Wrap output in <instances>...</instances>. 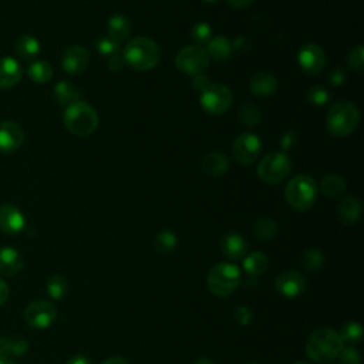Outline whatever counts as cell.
<instances>
[{"label":"cell","mask_w":364,"mask_h":364,"mask_svg":"<svg viewBox=\"0 0 364 364\" xmlns=\"http://www.w3.org/2000/svg\"><path fill=\"white\" fill-rule=\"evenodd\" d=\"M343 350V340L340 335L329 328L314 330L306 343V354L316 363H328L337 358Z\"/></svg>","instance_id":"obj_1"},{"label":"cell","mask_w":364,"mask_h":364,"mask_svg":"<svg viewBox=\"0 0 364 364\" xmlns=\"http://www.w3.org/2000/svg\"><path fill=\"white\" fill-rule=\"evenodd\" d=\"M63 119L66 129L78 137L90 136L99 127V115L96 110L85 101H75L67 105Z\"/></svg>","instance_id":"obj_2"},{"label":"cell","mask_w":364,"mask_h":364,"mask_svg":"<svg viewBox=\"0 0 364 364\" xmlns=\"http://www.w3.org/2000/svg\"><path fill=\"white\" fill-rule=\"evenodd\" d=\"M159 57L161 53L158 45L148 37H137L130 40L123 53L124 61L138 71L154 68L159 61Z\"/></svg>","instance_id":"obj_3"},{"label":"cell","mask_w":364,"mask_h":364,"mask_svg":"<svg viewBox=\"0 0 364 364\" xmlns=\"http://www.w3.org/2000/svg\"><path fill=\"white\" fill-rule=\"evenodd\" d=\"M360 123V111L351 101H337L328 114V131L336 137L350 136Z\"/></svg>","instance_id":"obj_4"},{"label":"cell","mask_w":364,"mask_h":364,"mask_svg":"<svg viewBox=\"0 0 364 364\" xmlns=\"http://www.w3.org/2000/svg\"><path fill=\"white\" fill-rule=\"evenodd\" d=\"M285 196L288 204L296 211H309L316 202L317 196V184L309 175H296L292 178L286 188Z\"/></svg>","instance_id":"obj_5"},{"label":"cell","mask_w":364,"mask_h":364,"mask_svg":"<svg viewBox=\"0 0 364 364\" xmlns=\"http://www.w3.org/2000/svg\"><path fill=\"white\" fill-rule=\"evenodd\" d=\"M240 282V270L232 263H218L208 275V288L212 295L226 298L232 295Z\"/></svg>","instance_id":"obj_6"},{"label":"cell","mask_w":364,"mask_h":364,"mask_svg":"<svg viewBox=\"0 0 364 364\" xmlns=\"http://www.w3.org/2000/svg\"><path fill=\"white\" fill-rule=\"evenodd\" d=\"M291 170L292 163L285 152H270L259 163L258 177L266 184H277L291 174Z\"/></svg>","instance_id":"obj_7"},{"label":"cell","mask_w":364,"mask_h":364,"mask_svg":"<svg viewBox=\"0 0 364 364\" xmlns=\"http://www.w3.org/2000/svg\"><path fill=\"white\" fill-rule=\"evenodd\" d=\"M210 56L202 46H187L181 49L175 57V64L180 71L196 75L204 73L210 66Z\"/></svg>","instance_id":"obj_8"},{"label":"cell","mask_w":364,"mask_h":364,"mask_svg":"<svg viewBox=\"0 0 364 364\" xmlns=\"http://www.w3.org/2000/svg\"><path fill=\"white\" fill-rule=\"evenodd\" d=\"M233 103L232 92L224 85H210L201 93V105L210 114H224Z\"/></svg>","instance_id":"obj_9"},{"label":"cell","mask_w":364,"mask_h":364,"mask_svg":"<svg viewBox=\"0 0 364 364\" xmlns=\"http://www.w3.org/2000/svg\"><path fill=\"white\" fill-rule=\"evenodd\" d=\"M57 317V310L53 303L46 300H34L27 305L24 310V319L29 326L34 329H48Z\"/></svg>","instance_id":"obj_10"},{"label":"cell","mask_w":364,"mask_h":364,"mask_svg":"<svg viewBox=\"0 0 364 364\" xmlns=\"http://www.w3.org/2000/svg\"><path fill=\"white\" fill-rule=\"evenodd\" d=\"M261 148H262V145H261L259 137H256L255 134H251V133L240 134L239 137H236V140L232 145L233 156L242 166L254 164L261 154Z\"/></svg>","instance_id":"obj_11"},{"label":"cell","mask_w":364,"mask_h":364,"mask_svg":"<svg viewBox=\"0 0 364 364\" xmlns=\"http://www.w3.org/2000/svg\"><path fill=\"white\" fill-rule=\"evenodd\" d=\"M276 291L288 299H295L303 295L306 291V279L302 273L296 270L282 272L275 282Z\"/></svg>","instance_id":"obj_12"},{"label":"cell","mask_w":364,"mask_h":364,"mask_svg":"<svg viewBox=\"0 0 364 364\" xmlns=\"http://www.w3.org/2000/svg\"><path fill=\"white\" fill-rule=\"evenodd\" d=\"M298 61L300 68L309 74L314 75L319 74L326 66V56L317 45H306L300 49L298 54Z\"/></svg>","instance_id":"obj_13"},{"label":"cell","mask_w":364,"mask_h":364,"mask_svg":"<svg viewBox=\"0 0 364 364\" xmlns=\"http://www.w3.org/2000/svg\"><path fill=\"white\" fill-rule=\"evenodd\" d=\"M24 143L23 129L13 121L0 123V152L12 154L17 151Z\"/></svg>","instance_id":"obj_14"},{"label":"cell","mask_w":364,"mask_h":364,"mask_svg":"<svg viewBox=\"0 0 364 364\" xmlns=\"http://www.w3.org/2000/svg\"><path fill=\"white\" fill-rule=\"evenodd\" d=\"M26 226V219L22 211L12 204L0 205V231L8 235H17Z\"/></svg>","instance_id":"obj_15"},{"label":"cell","mask_w":364,"mask_h":364,"mask_svg":"<svg viewBox=\"0 0 364 364\" xmlns=\"http://www.w3.org/2000/svg\"><path fill=\"white\" fill-rule=\"evenodd\" d=\"M89 61H90V54L87 49H85L83 46H73L64 52L61 59V66L66 73L75 75L83 73L87 68Z\"/></svg>","instance_id":"obj_16"},{"label":"cell","mask_w":364,"mask_h":364,"mask_svg":"<svg viewBox=\"0 0 364 364\" xmlns=\"http://www.w3.org/2000/svg\"><path fill=\"white\" fill-rule=\"evenodd\" d=\"M221 249L226 258L232 261H239L248 252V242L240 233L231 232L222 238Z\"/></svg>","instance_id":"obj_17"},{"label":"cell","mask_w":364,"mask_h":364,"mask_svg":"<svg viewBox=\"0 0 364 364\" xmlns=\"http://www.w3.org/2000/svg\"><path fill=\"white\" fill-rule=\"evenodd\" d=\"M22 74V67L13 57H0V90L16 86Z\"/></svg>","instance_id":"obj_18"},{"label":"cell","mask_w":364,"mask_h":364,"mask_svg":"<svg viewBox=\"0 0 364 364\" xmlns=\"http://www.w3.org/2000/svg\"><path fill=\"white\" fill-rule=\"evenodd\" d=\"M24 268L22 254L15 248H0V275L15 276Z\"/></svg>","instance_id":"obj_19"},{"label":"cell","mask_w":364,"mask_h":364,"mask_svg":"<svg viewBox=\"0 0 364 364\" xmlns=\"http://www.w3.org/2000/svg\"><path fill=\"white\" fill-rule=\"evenodd\" d=\"M201 168L211 177H221L228 171L229 161L224 152L212 151L202 156Z\"/></svg>","instance_id":"obj_20"},{"label":"cell","mask_w":364,"mask_h":364,"mask_svg":"<svg viewBox=\"0 0 364 364\" xmlns=\"http://www.w3.org/2000/svg\"><path fill=\"white\" fill-rule=\"evenodd\" d=\"M361 215V204L360 201L354 196L343 198L337 205V218L340 224L350 226L354 225Z\"/></svg>","instance_id":"obj_21"},{"label":"cell","mask_w":364,"mask_h":364,"mask_svg":"<svg viewBox=\"0 0 364 364\" xmlns=\"http://www.w3.org/2000/svg\"><path fill=\"white\" fill-rule=\"evenodd\" d=\"M249 89L258 97H269L277 89V80L273 74L261 71L252 75L249 82Z\"/></svg>","instance_id":"obj_22"},{"label":"cell","mask_w":364,"mask_h":364,"mask_svg":"<svg viewBox=\"0 0 364 364\" xmlns=\"http://www.w3.org/2000/svg\"><path fill=\"white\" fill-rule=\"evenodd\" d=\"M29 344L22 337H0V360H12L26 354Z\"/></svg>","instance_id":"obj_23"},{"label":"cell","mask_w":364,"mask_h":364,"mask_svg":"<svg viewBox=\"0 0 364 364\" xmlns=\"http://www.w3.org/2000/svg\"><path fill=\"white\" fill-rule=\"evenodd\" d=\"M131 33V23L126 16L115 15L108 22V38L119 45L130 37Z\"/></svg>","instance_id":"obj_24"},{"label":"cell","mask_w":364,"mask_h":364,"mask_svg":"<svg viewBox=\"0 0 364 364\" xmlns=\"http://www.w3.org/2000/svg\"><path fill=\"white\" fill-rule=\"evenodd\" d=\"M205 50H207L210 59L224 61L232 54V45L226 37L217 36V37H212L210 42L207 43Z\"/></svg>","instance_id":"obj_25"},{"label":"cell","mask_w":364,"mask_h":364,"mask_svg":"<svg viewBox=\"0 0 364 364\" xmlns=\"http://www.w3.org/2000/svg\"><path fill=\"white\" fill-rule=\"evenodd\" d=\"M317 189H320V192L328 198H337L344 192L346 181L337 174H328L326 177H323Z\"/></svg>","instance_id":"obj_26"},{"label":"cell","mask_w":364,"mask_h":364,"mask_svg":"<svg viewBox=\"0 0 364 364\" xmlns=\"http://www.w3.org/2000/svg\"><path fill=\"white\" fill-rule=\"evenodd\" d=\"M16 54L24 60V61H29V60H33L38 52H40V43L38 40L33 36H29V34H24L22 36L17 43H16Z\"/></svg>","instance_id":"obj_27"},{"label":"cell","mask_w":364,"mask_h":364,"mask_svg":"<svg viewBox=\"0 0 364 364\" xmlns=\"http://www.w3.org/2000/svg\"><path fill=\"white\" fill-rule=\"evenodd\" d=\"M27 74L34 83L45 85V83L50 82L52 77H53V66L46 60L34 61L29 66Z\"/></svg>","instance_id":"obj_28"},{"label":"cell","mask_w":364,"mask_h":364,"mask_svg":"<svg viewBox=\"0 0 364 364\" xmlns=\"http://www.w3.org/2000/svg\"><path fill=\"white\" fill-rule=\"evenodd\" d=\"M269 268V259L262 252H254L247 256L244 262V269L249 276H261Z\"/></svg>","instance_id":"obj_29"},{"label":"cell","mask_w":364,"mask_h":364,"mask_svg":"<svg viewBox=\"0 0 364 364\" xmlns=\"http://www.w3.org/2000/svg\"><path fill=\"white\" fill-rule=\"evenodd\" d=\"M178 239L174 232L164 231L154 238V249L161 255H170L177 248Z\"/></svg>","instance_id":"obj_30"},{"label":"cell","mask_w":364,"mask_h":364,"mask_svg":"<svg viewBox=\"0 0 364 364\" xmlns=\"http://www.w3.org/2000/svg\"><path fill=\"white\" fill-rule=\"evenodd\" d=\"M279 226L272 218H261L254 225V235L261 240H272L276 238Z\"/></svg>","instance_id":"obj_31"},{"label":"cell","mask_w":364,"mask_h":364,"mask_svg":"<svg viewBox=\"0 0 364 364\" xmlns=\"http://www.w3.org/2000/svg\"><path fill=\"white\" fill-rule=\"evenodd\" d=\"M54 97L59 104L61 105H70L80 99V92L68 82H60L54 87Z\"/></svg>","instance_id":"obj_32"},{"label":"cell","mask_w":364,"mask_h":364,"mask_svg":"<svg viewBox=\"0 0 364 364\" xmlns=\"http://www.w3.org/2000/svg\"><path fill=\"white\" fill-rule=\"evenodd\" d=\"M46 291L52 299L61 300L66 298V295L68 292V282L61 275H57V273L52 275L48 280Z\"/></svg>","instance_id":"obj_33"},{"label":"cell","mask_w":364,"mask_h":364,"mask_svg":"<svg viewBox=\"0 0 364 364\" xmlns=\"http://www.w3.org/2000/svg\"><path fill=\"white\" fill-rule=\"evenodd\" d=\"M238 117H239L240 123L244 126H248V127L258 126L261 123V119H262V114H261L258 105H255L252 103L242 104L240 108H239Z\"/></svg>","instance_id":"obj_34"},{"label":"cell","mask_w":364,"mask_h":364,"mask_svg":"<svg viewBox=\"0 0 364 364\" xmlns=\"http://www.w3.org/2000/svg\"><path fill=\"white\" fill-rule=\"evenodd\" d=\"M325 263V258L319 249H307L302 258V266L309 273H317Z\"/></svg>","instance_id":"obj_35"},{"label":"cell","mask_w":364,"mask_h":364,"mask_svg":"<svg viewBox=\"0 0 364 364\" xmlns=\"http://www.w3.org/2000/svg\"><path fill=\"white\" fill-rule=\"evenodd\" d=\"M191 37L194 38V42L196 43V46L207 45L210 40L212 38V29H211V26L208 23L199 22V23H196L192 27Z\"/></svg>","instance_id":"obj_36"},{"label":"cell","mask_w":364,"mask_h":364,"mask_svg":"<svg viewBox=\"0 0 364 364\" xmlns=\"http://www.w3.org/2000/svg\"><path fill=\"white\" fill-rule=\"evenodd\" d=\"M339 335H340L343 343L347 342V343L356 344V343H358V342L361 340V337H363V329H361V326L358 325V323H356V321H349V323H346V325L342 328V332H340Z\"/></svg>","instance_id":"obj_37"},{"label":"cell","mask_w":364,"mask_h":364,"mask_svg":"<svg viewBox=\"0 0 364 364\" xmlns=\"http://www.w3.org/2000/svg\"><path fill=\"white\" fill-rule=\"evenodd\" d=\"M347 64H349L350 70H353L357 74H361L364 71V49H363V46H356L349 52Z\"/></svg>","instance_id":"obj_38"},{"label":"cell","mask_w":364,"mask_h":364,"mask_svg":"<svg viewBox=\"0 0 364 364\" xmlns=\"http://www.w3.org/2000/svg\"><path fill=\"white\" fill-rule=\"evenodd\" d=\"M306 100L312 105H325L329 100V93H328L326 89H323L320 86H313L307 90Z\"/></svg>","instance_id":"obj_39"},{"label":"cell","mask_w":364,"mask_h":364,"mask_svg":"<svg viewBox=\"0 0 364 364\" xmlns=\"http://www.w3.org/2000/svg\"><path fill=\"white\" fill-rule=\"evenodd\" d=\"M97 50L101 56L104 57H111L114 54H118L119 53V46L112 42V40H110L108 37L107 38H100L99 43H97Z\"/></svg>","instance_id":"obj_40"},{"label":"cell","mask_w":364,"mask_h":364,"mask_svg":"<svg viewBox=\"0 0 364 364\" xmlns=\"http://www.w3.org/2000/svg\"><path fill=\"white\" fill-rule=\"evenodd\" d=\"M340 358V364H361V356L357 349L347 347L339 353L337 356Z\"/></svg>","instance_id":"obj_41"},{"label":"cell","mask_w":364,"mask_h":364,"mask_svg":"<svg viewBox=\"0 0 364 364\" xmlns=\"http://www.w3.org/2000/svg\"><path fill=\"white\" fill-rule=\"evenodd\" d=\"M233 316H235V320L239 323V325H242V326L251 325V321L254 320V313H252V310H251L249 307H247V306H238V307L235 309Z\"/></svg>","instance_id":"obj_42"},{"label":"cell","mask_w":364,"mask_h":364,"mask_svg":"<svg viewBox=\"0 0 364 364\" xmlns=\"http://www.w3.org/2000/svg\"><path fill=\"white\" fill-rule=\"evenodd\" d=\"M298 144V136L295 131L289 130L286 131L285 134L282 136V140H280V147L283 151H289L292 148H295Z\"/></svg>","instance_id":"obj_43"},{"label":"cell","mask_w":364,"mask_h":364,"mask_svg":"<svg viewBox=\"0 0 364 364\" xmlns=\"http://www.w3.org/2000/svg\"><path fill=\"white\" fill-rule=\"evenodd\" d=\"M211 85V80H210V77H207L205 74H196V75H194V78H192V87L195 89V90H198V92H204L208 86Z\"/></svg>","instance_id":"obj_44"},{"label":"cell","mask_w":364,"mask_h":364,"mask_svg":"<svg viewBox=\"0 0 364 364\" xmlns=\"http://www.w3.org/2000/svg\"><path fill=\"white\" fill-rule=\"evenodd\" d=\"M108 60V68L111 70V71H121L123 70V67H124V59H123V56H121L119 53L118 54H114V56H111V57H108L107 59Z\"/></svg>","instance_id":"obj_45"},{"label":"cell","mask_w":364,"mask_h":364,"mask_svg":"<svg viewBox=\"0 0 364 364\" xmlns=\"http://www.w3.org/2000/svg\"><path fill=\"white\" fill-rule=\"evenodd\" d=\"M251 48V43L248 42V40L245 38V37H238L236 40H235V43L232 45V50H235V52H247L248 49Z\"/></svg>","instance_id":"obj_46"},{"label":"cell","mask_w":364,"mask_h":364,"mask_svg":"<svg viewBox=\"0 0 364 364\" xmlns=\"http://www.w3.org/2000/svg\"><path fill=\"white\" fill-rule=\"evenodd\" d=\"M344 80H346V73H344L343 70H340V68L335 70V71L332 73V75H330V82H332V85L336 86V87L342 86V85L344 83Z\"/></svg>","instance_id":"obj_47"},{"label":"cell","mask_w":364,"mask_h":364,"mask_svg":"<svg viewBox=\"0 0 364 364\" xmlns=\"http://www.w3.org/2000/svg\"><path fill=\"white\" fill-rule=\"evenodd\" d=\"M9 286L5 280L0 279V306H3L9 299Z\"/></svg>","instance_id":"obj_48"},{"label":"cell","mask_w":364,"mask_h":364,"mask_svg":"<svg viewBox=\"0 0 364 364\" xmlns=\"http://www.w3.org/2000/svg\"><path fill=\"white\" fill-rule=\"evenodd\" d=\"M226 2L233 8H245V6L251 5L254 0H226Z\"/></svg>","instance_id":"obj_49"},{"label":"cell","mask_w":364,"mask_h":364,"mask_svg":"<svg viewBox=\"0 0 364 364\" xmlns=\"http://www.w3.org/2000/svg\"><path fill=\"white\" fill-rule=\"evenodd\" d=\"M67 364H90V360L86 356L78 354V356H74L73 358H70Z\"/></svg>","instance_id":"obj_50"},{"label":"cell","mask_w":364,"mask_h":364,"mask_svg":"<svg viewBox=\"0 0 364 364\" xmlns=\"http://www.w3.org/2000/svg\"><path fill=\"white\" fill-rule=\"evenodd\" d=\"M101 364H129V361L124 360L123 357H110L104 360Z\"/></svg>","instance_id":"obj_51"},{"label":"cell","mask_w":364,"mask_h":364,"mask_svg":"<svg viewBox=\"0 0 364 364\" xmlns=\"http://www.w3.org/2000/svg\"><path fill=\"white\" fill-rule=\"evenodd\" d=\"M194 364H214V361L210 360V358H207V357H201V358H198L196 361H194Z\"/></svg>","instance_id":"obj_52"},{"label":"cell","mask_w":364,"mask_h":364,"mask_svg":"<svg viewBox=\"0 0 364 364\" xmlns=\"http://www.w3.org/2000/svg\"><path fill=\"white\" fill-rule=\"evenodd\" d=\"M0 364H16L13 360H0Z\"/></svg>","instance_id":"obj_53"},{"label":"cell","mask_w":364,"mask_h":364,"mask_svg":"<svg viewBox=\"0 0 364 364\" xmlns=\"http://www.w3.org/2000/svg\"><path fill=\"white\" fill-rule=\"evenodd\" d=\"M204 2H207V3H217V2H219V0H204Z\"/></svg>","instance_id":"obj_54"},{"label":"cell","mask_w":364,"mask_h":364,"mask_svg":"<svg viewBox=\"0 0 364 364\" xmlns=\"http://www.w3.org/2000/svg\"><path fill=\"white\" fill-rule=\"evenodd\" d=\"M295 364H309V363H306V361H296Z\"/></svg>","instance_id":"obj_55"},{"label":"cell","mask_w":364,"mask_h":364,"mask_svg":"<svg viewBox=\"0 0 364 364\" xmlns=\"http://www.w3.org/2000/svg\"><path fill=\"white\" fill-rule=\"evenodd\" d=\"M249 364H258V363H249Z\"/></svg>","instance_id":"obj_56"}]
</instances>
